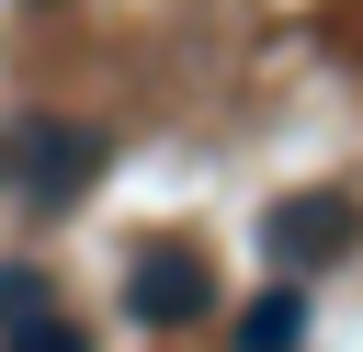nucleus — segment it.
I'll return each mask as SVG.
<instances>
[{
	"mask_svg": "<svg viewBox=\"0 0 363 352\" xmlns=\"http://www.w3.org/2000/svg\"><path fill=\"white\" fill-rule=\"evenodd\" d=\"M295 341H306V295L295 284H272V295L238 307V352H295Z\"/></svg>",
	"mask_w": 363,
	"mask_h": 352,
	"instance_id": "nucleus-4",
	"label": "nucleus"
},
{
	"mask_svg": "<svg viewBox=\"0 0 363 352\" xmlns=\"http://www.w3.org/2000/svg\"><path fill=\"white\" fill-rule=\"evenodd\" d=\"M0 352H91V341H79V329H68L57 307H45V318H23V329H0Z\"/></svg>",
	"mask_w": 363,
	"mask_h": 352,
	"instance_id": "nucleus-6",
	"label": "nucleus"
},
{
	"mask_svg": "<svg viewBox=\"0 0 363 352\" xmlns=\"http://www.w3.org/2000/svg\"><path fill=\"white\" fill-rule=\"evenodd\" d=\"M204 307H216L204 250H182V238L136 250V273H125V318H136V329H182V318H204Z\"/></svg>",
	"mask_w": 363,
	"mask_h": 352,
	"instance_id": "nucleus-2",
	"label": "nucleus"
},
{
	"mask_svg": "<svg viewBox=\"0 0 363 352\" xmlns=\"http://www.w3.org/2000/svg\"><path fill=\"white\" fill-rule=\"evenodd\" d=\"M91 170H102V136L68 125V114H34V125L0 136V182L23 204H68V193H91Z\"/></svg>",
	"mask_w": 363,
	"mask_h": 352,
	"instance_id": "nucleus-1",
	"label": "nucleus"
},
{
	"mask_svg": "<svg viewBox=\"0 0 363 352\" xmlns=\"http://www.w3.org/2000/svg\"><path fill=\"white\" fill-rule=\"evenodd\" d=\"M23 318H45V273H34V261L0 273V329H23Z\"/></svg>",
	"mask_w": 363,
	"mask_h": 352,
	"instance_id": "nucleus-5",
	"label": "nucleus"
},
{
	"mask_svg": "<svg viewBox=\"0 0 363 352\" xmlns=\"http://www.w3.org/2000/svg\"><path fill=\"white\" fill-rule=\"evenodd\" d=\"M261 238H272L284 273H318V261H340V250L363 238V204H352V193H284Z\"/></svg>",
	"mask_w": 363,
	"mask_h": 352,
	"instance_id": "nucleus-3",
	"label": "nucleus"
}]
</instances>
